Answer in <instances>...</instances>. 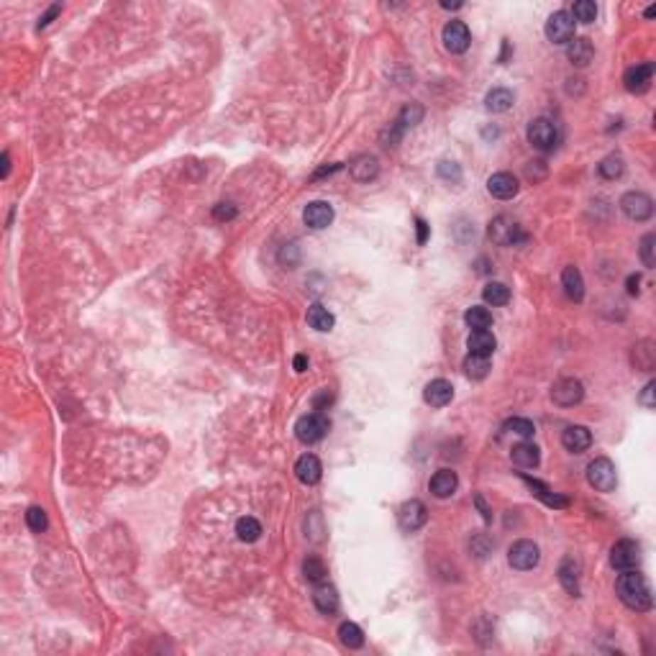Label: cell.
<instances>
[{
    "instance_id": "cell-14",
    "label": "cell",
    "mask_w": 656,
    "mask_h": 656,
    "mask_svg": "<svg viewBox=\"0 0 656 656\" xmlns=\"http://www.w3.org/2000/svg\"><path fill=\"white\" fill-rule=\"evenodd\" d=\"M487 190H490L492 197H498V200H510V197L518 195L520 185L510 172H495V175L487 180Z\"/></svg>"
},
{
    "instance_id": "cell-47",
    "label": "cell",
    "mask_w": 656,
    "mask_h": 656,
    "mask_svg": "<svg viewBox=\"0 0 656 656\" xmlns=\"http://www.w3.org/2000/svg\"><path fill=\"white\" fill-rule=\"evenodd\" d=\"M415 229H418V244L423 246L428 241V224L423 218H415Z\"/></svg>"
},
{
    "instance_id": "cell-5",
    "label": "cell",
    "mask_w": 656,
    "mask_h": 656,
    "mask_svg": "<svg viewBox=\"0 0 656 656\" xmlns=\"http://www.w3.org/2000/svg\"><path fill=\"white\" fill-rule=\"evenodd\" d=\"M508 562H510L513 569L528 572L533 567H538V562H541V549L533 541H528V538H520V541H515L508 549Z\"/></svg>"
},
{
    "instance_id": "cell-18",
    "label": "cell",
    "mask_w": 656,
    "mask_h": 656,
    "mask_svg": "<svg viewBox=\"0 0 656 656\" xmlns=\"http://www.w3.org/2000/svg\"><path fill=\"white\" fill-rule=\"evenodd\" d=\"M457 487H459V477H457V472H452V469H439V472L431 477V482H428V490L433 492V498H439V500L452 498L454 492H457Z\"/></svg>"
},
{
    "instance_id": "cell-35",
    "label": "cell",
    "mask_w": 656,
    "mask_h": 656,
    "mask_svg": "<svg viewBox=\"0 0 656 656\" xmlns=\"http://www.w3.org/2000/svg\"><path fill=\"white\" fill-rule=\"evenodd\" d=\"M633 364L643 372L654 369V341H641L633 346Z\"/></svg>"
},
{
    "instance_id": "cell-1",
    "label": "cell",
    "mask_w": 656,
    "mask_h": 656,
    "mask_svg": "<svg viewBox=\"0 0 656 656\" xmlns=\"http://www.w3.org/2000/svg\"><path fill=\"white\" fill-rule=\"evenodd\" d=\"M616 592H618V597H621V603H623L625 608H630V611L646 613L654 608V597H651L649 582H646V577L638 574L636 569L623 572V574L616 579Z\"/></svg>"
},
{
    "instance_id": "cell-17",
    "label": "cell",
    "mask_w": 656,
    "mask_h": 656,
    "mask_svg": "<svg viewBox=\"0 0 656 656\" xmlns=\"http://www.w3.org/2000/svg\"><path fill=\"white\" fill-rule=\"evenodd\" d=\"M651 77H654V65H651V62H643V65L630 67L628 72L623 75L625 90L628 92H646L651 85Z\"/></svg>"
},
{
    "instance_id": "cell-12",
    "label": "cell",
    "mask_w": 656,
    "mask_h": 656,
    "mask_svg": "<svg viewBox=\"0 0 656 656\" xmlns=\"http://www.w3.org/2000/svg\"><path fill=\"white\" fill-rule=\"evenodd\" d=\"M469 44H472V33H469L466 23H461V21H449L447 26H444V46H447V52L464 54L466 49H469Z\"/></svg>"
},
{
    "instance_id": "cell-25",
    "label": "cell",
    "mask_w": 656,
    "mask_h": 656,
    "mask_svg": "<svg viewBox=\"0 0 656 656\" xmlns=\"http://www.w3.org/2000/svg\"><path fill=\"white\" fill-rule=\"evenodd\" d=\"M466 346H469V354L492 356V351L498 346V339L492 336V331H472L469 339H466Z\"/></svg>"
},
{
    "instance_id": "cell-52",
    "label": "cell",
    "mask_w": 656,
    "mask_h": 656,
    "mask_svg": "<svg viewBox=\"0 0 656 656\" xmlns=\"http://www.w3.org/2000/svg\"><path fill=\"white\" fill-rule=\"evenodd\" d=\"M11 175V154L8 151H3V180Z\"/></svg>"
},
{
    "instance_id": "cell-16",
    "label": "cell",
    "mask_w": 656,
    "mask_h": 656,
    "mask_svg": "<svg viewBox=\"0 0 656 656\" xmlns=\"http://www.w3.org/2000/svg\"><path fill=\"white\" fill-rule=\"evenodd\" d=\"M295 477L300 479L302 485H318L323 477V464L315 454H302L300 459L295 461Z\"/></svg>"
},
{
    "instance_id": "cell-41",
    "label": "cell",
    "mask_w": 656,
    "mask_h": 656,
    "mask_svg": "<svg viewBox=\"0 0 656 656\" xmlns=\"http://www.w3.org/2000/svg\"><path fill=\"white\" fill-rule=\"evenodd\" d=\"M505 431L518 433V436H523V439H533L536 426H533L528 418H510V420H505Z\"/></svg>"
},
{
    "instance_id": "cell-15",
    "label": "cell",
    "mask_w": 656,
    "mask_h": 656,
    "mask_svg": "<svg viewBox=\"0 0 656 656\" xmlns=\"http://www.w3.org/2000/svg\"><path fill=\"white\" fill-rule=\"evenodd\" d=\"M562 447L572 454H582L592 447V433L587 426H567L562 433Z\"/></svg>"
},
{
    "instance_id": "cell-51",
    "label": "cell",
    "mask_w": 656,
    "mask_h": 656,
    "mask_svg": "<svg viewBox=\"0 0 656 656\" xmlns=\"http://www.w3.org/2000/svg\"><path fill=\"white\" fill-rule=\"evenodd\" d=\"M638 285H641V277L630 275L628 277V293H630V295H638Z\"/></svg>"
},
{
    "instance_id": "cell-10",
    "label": "cell",
    "mask_w": 656,
    "mask_h": 656,
    "mask_svg": "<svg viewBox=\"0 0 656 656\" xmlns=\"http://www.w3.org/2000/svg\"><path fill=\"white\" fill-rule=\"evenodd\" d=\"M426 520H428V510L420 500H408L398 510V523H400V528L405 533H413L418 528H423Z\"/></svg>"
},
{
    "instance_id": "cell-34",
    "label": "cell",
    "mask_w": 656,
    "mask_h": 656,
    "mask_svg": "<svg viewBox=\"0 0 656 656\" xmlns=\"http://www.w3.org/2000/svg\"><path fill=\"white\" fill-rule=\"evenodd\" d=\"M339 641L346 646V649H361L364 646V633L356 623L346 621V623L339 625Z\"/></svg>"
},
{
    "instance_id": "cell-22",
    "label": "cell",
    "mask_w": 656,
    "mask_h": 656,
    "mask_svg": "<svg viewBox=\"0 0 656 656\" xmlns=\"http://www.w3.org/2000/svg\"><path fill=\"white\" fill-rule=\"evenodd\" d=\"M567 57L574 67H587L595 57V46L590 39H582V36H574L567 46Z\"/></svg>"
},
{
    "instance_id": "cell-20",
    "label": "cell",
    "mask_w": 656,
    "mask_h": 656,
    "mask_svg": "<svg viewBox=\"0 0 656 656\" xmlns=\"http://www.w3.org/2000/svg\"><path fill=\"white\" fill-rule=\"evenodd\" d=\"M349 172H351V177H354L356 182H369V180H374L380 175V162H377V157H372V154H359L356 159H351Z\"/></svg>"
},
{
    "instance_id": "cell-44",
    "label": "cell",
    "mask_w": 656,
    "mask_h": 656,
    "mask_svg": "<svg viewBox=\"0 0 656 656\" xmlns=\"http://www.w3.org/2000/svg\"><path fill=\"white\" fill-rule=\"evenodd\" d=\"M213 216H216V221H231V218H236V205L218 203L216 208H213Z\"/></svg>"
},
{
    "instance_id": "cell-3",
    "label": "cell",
    "mask_w": 656,
    "mask_h": 656,
    "mask_svg": "<svg viewBox=\"0 0 656 656\" xmlns=\"http://www.w3.org/2000/svg\"><path fill=\"white\" fill-rule=\"evenodd\" d=\"M525 136H528V144L536 146L538 151H552L559 144V129L552 119H533L525 129Z\"/></svg>"
},
{
    "instance_id": "cell-7",
    "label": "cell",
    "mask_w": 656,
    "mask_h": 656,
    "mask_svg": "<svg viewBox=\"0 0 656 656\" xmlns=\"http://www.w3.org/2000/svg\"><path fill=\"white\" fill-rule=\"evenodd\" d=\"M611 564L618 572H630L641 564V546L630 538H621L611 549Z\"/></svg>"
},
{
    "instance_id": "cell-19",
    "label": "cell",
    "mask_w": 656,
    "mask_h": 656,
    "mask_svg": "<svg viewBox=\"0 0 656 656\" xmlns=\"http://www.w3.org/2000/svg\"><path fill=\"white\" fill-rule=\"evenodd\" d=\"M423 400L428 403L431 408H444V405H449V403L454 400V388H452V382H447V380H431L426 385V390H423Z\"/></svg>"
},
{
    "instance_id": "cell-26",
    "label": "cell",
    "mask_w": 656,
    "mask_h": 656,
    "mask_svg": "<svg viewBox=\"0 0 656 656\" xmlns=\"http://www.w3.org/2000/svg\"><path fill=\"white\" fill-rule=\"evenodd\" d=\"M523 482L533 490V495H536L541 503H546L549 508H567L569 505V500L562 498V495H557V492H552L549 487L544 485V482H538V479L528 477V474H523Z\"/></svg>"
},
{
    "instance_id": "cell-49",
    "label": "cell",
    "mask_w": 656,
    "mask_h": 656,
    "mask_svg": "<svg viewBox=\"0 0 656 656\" xmlns=\"http://www.w3.org/2000/svg\"><path fill=\"white\" fill-rule=\"evenodd\" d=\"M341 170V164H331V167H323V170H318L313 175L315 180H321V177H326V175H334V172H339Z\"/></svg>"
},
{
    "instance_id": "cell-29",
    "label": "cell",
    "mask_w": 656,
    "mask_h": 656,
    "mask_svg": "<svg viewBox=\"0 0 656 656\" xmlns=\"http://www.w3.org/2000/svg\"><path fill=\"white\" fill-rule=\"evenodd\" d=\"M308 323H310V328H315V331L326 334V331H331V328H334L336 318H334V313H331V310L323 308L321 302H313V305L308 308Z\"/></svg>"
},
{
    "instance_id": "cell-33",
    "label": "cell",
    "mask_w": 656,
    "mask_h": 656,
    "mask_svg": "<svg viewBox=\"0 0 656 656\" xmlns=\"http://www.w3.org/2000/svg\"><path fill=\"white\" fill-rule=\"evenodd\" d=\"M490 356H477V354H469L464 359V374L469 377V380H485L487 374H490Z\"/></svg>"
},
{
    "instance_id": "cell-42",
    "label": "cell",
    "mask_w": 656,
    "mask_h": 656,
    "mask_svg": "<svg viewBox=\"0 0 656 656\" xmlns=\"http://www.w3.org/2000/svg\"><path fill=\"white\" fill-rule=\"evenodd\" d=\"M654 244H656V236H654V234H646V236L641 239V249H638V251H641L643 267H649V269L656 264V254H654L656 246H654Z\"/></svg>"
},
{
    "instance_id": "cell-9",
    "label": "cell",
    "mask_w": 656,
    "mask_h": 656,
    "mask_svg": "<svg viewBox=\"0 0 656 656\" xmlns=\"http://www.w3.org/2000/svg\"><path fill=\"white\" fill-rule=\"evenodd\" d=\"M621 210H623L625 218H630V221H649L651 213H654V200H651L646 192L630 190L621 197Z\"/></svg>"
},
{
    "instance_id": "cell-36",
    "label": "cell",
    "mask_w": 656,
    "mask_h": 656,
    "mask_svg": "<svg viewBox=\"0 0 656 656\" xmlns=\"http://www.w3.org/2000/svg\"><path fill=\"white\" fill-rule=\"evenodd\" d=\"M597 172H600V175H603L605 180H618V177H623V172H625L623 157H618V154H611V157H605L603 162H600V167H597Z\"/></svg>"
},
{
    "instance_id": "cell-38",
    "label": "cell",
    "mask_w": 656,
    "mask_h": 656,
    "mask_svg": "<svg viewBox=\"0 0 656 656\" xmlns=\"http://www.w3.org/2000/svg\"><path fill=\"white\" fill-rule=\"evenodd\" d=\"M569 16L574 18V23H577V21L579 23H592V21L597 18V6L592 0H577Z\"/></svg>"
},
{
    "instance_id": "cell-31",
    "label": "cell",
    "mask_w": 656,
    "mask_h": 656,
    "mask_svg": "<svg viewBox=\"0 0 656 656\" xmlns=\"http://www.w3.org/2000/svg\"><path fill=\"white\" fill-rule=\"evenodd\" d=\"M464 321L472 331H487L492 326V313L482 305H472L464 310Z\"/></svg>"
},
{
    "instance_id": "cell-24",
    "label": "cell",
    "mask_w": 656,
    "mask_h": 656,
    "mask_svg": "<svg viewBox=\"0 0 656 656\" xmlns=\"http://www.w3.org/2000/svg\"><path fill=\"white\" fill-rule=\"evenodd\" d=\"M510 459L518 466H523V469H533V466H538V461H541V452H538V447L531 444V441H520V444L513 447Z\"/></svg>"
},
{
    "instance_id": "cell-13",
    "label": "cell",
    "mask_w": 656,
    "mask_h": 656,
    "mask_svg": "<svg viewBox=\"0 0 656 656\" xmlns=\"http://www.w3.org/2000/svg\"><path fill=\"white\" fill-rule=\"evenodd\" d=\"M302 221H305V226H310V229H315V231L328 229L331 221H334V208H331L326 200H313V203H308L305 210H302Z\"/></svg>"
},
{
    "instance_id": "cell-39",
    "label": "cell",
    "mask_w": 656,
    "mask_h": 656,
    "mask_svg": "<svg viewBox=\"0 0 656 656\" xmlns=\"http://www.w3.org/2000/svg\"><path fill=\"white\" fill-rule=\"evenodd\" d=\"M420 119H423V108H420V105H415V103H410V105H405V108H403L395 124H398L403 131H405V129H413V126H418Z\"/></svg>"
},
{
    "instance_id": "cell-53",
    "label": "cell",
    "mask_w": 656,
    "mask_h": 656,
    "mask_svg": "<svg viewBox=\"0 0 656 656\" xmlns=\"http://www.w3.org/2000/svg\"><path fill=\"white\" fill-rule=\"evenodd\" d=\"M654 16H656V6L646 8V18H654Z\"/></svg>"
},
{
    "instance_id": "cell-23",
    "label": "cell",
    "mask_w": 656,
    "mask_h": 656,
    "mask_svg": "<svg viewBox=\"0 0 656 656\" xmlns=\"http://www.w3.org/2000/svg\"><path fill=\"white\" fill-rule=\"evenodd\" d=\"M313 603L323 616H334V613L339 611L341 600H339L336 587H331V584H318V587L313 590Z\"/></svg>"
},
{
    "instance_id": "cell-30",
    "label": "cell",
    "mask_w": 656,
    "mask_h": 656,
    "mask_svg": "<svg viewBox=\"0 0 656 656\" xmlns=\"http://www.w3.org/2000/svg\"><path fill=\"white\" fill-rule=\"evenodd\" d=\"M236 536L241 538L244 544H254L262 538V523L251 515H244V518L236 520Z\"/></svg>"
},
{
    "instance_id": "cell-37",
    "label": "cell",
    "mask_w": 656,
    "mask_h": 656,
    "mask_svg": "<svg viewBox=\"0 0 656 656\" xmlns=\"http://www.w3.org/2000/svg\"><path fill=\"white\" fill-rule=\"evenodd\" d=\"M302 574H305V579H308V582L321 584L323 579H326L328 569H326V564H323V559L308 557L305 562H302Z\"/></svg>"
},
{
    "instance_id": "cell-28",
    "label": "cell",
    "mask_w": 656,
    "mask_h": 656,
    "mask_svg": "<svg viewBox=\"0 0 656 656\" xmlns=\"http://www.w3.org/2000/svg\"><path fill=\"white\" fill-rule=\"evenodd\" d=\"M513 103H515V98H513V92L508 90V87H492V90L485 95V108L490 113H505V111H510Z\"/></svg>"
},
{
    "instance_id": "cell-21",
    "label": "cell",
    "mask_w": 656,
    "mask_h": 656,
    "mask_svg": "<svg viewBox=\"0 0 656 656\" xmlns=\"http://www.w3.org/2000/svg\"><path fill=\"white\" fill-rule=\"evenodd\" d=\"M579 572H582V567H579V562L574 557H567L564 562L559 564V582H562V587H564L572 597L579 595Z\"/></svg>"
},
{
    "instance_id": "cell-45",
    "label": "cell",
    "mask_w": 656,
    "mask_h": 656,
    "mask_svg": "<svg viewBox=\"0 0 656 656\" xmlns=\"http://www.w3.org/2000/svg\"><path fill=\"white\" fill-rule=\"evenodd\" d=\"M654 393H656V382L651 380L649 385L643 388L641 398H638V400H641V405H646V408H654Z\"/></svg>"
},
{
    "instance_id": "cell-32",
    "label": "cell",
    "mask_w": 656,
    "mask_h": 656,
    "mask_svg": "<svg viewBox=\"0 0 656 656\" xmlns=\"http://www.w3.org/2000/svg\"><path fill=\"white\" fill-rule=\"evenodd\" d=\"M482 297H485L487 305H508L510 302V288L505 283H487L482 290Z\"/></svg>"
},
{
    "instance_id": "cell-50",
    "label": "cell",
    "mask_w": 656,
    "mask_h": 656,
    "mask_svg": "<svg viewBox=\"0 0 656 656\" xmlns=\"http://www.w3.org/2000/svg\"><path fill=\"white\" fill-rule=\"evenodd\" d=\"M293 367H295V372H305V369H308V356L297 354L295 361H293Z\"/></svg>"
},
{
    "instance_id": "cell-11",
    "label": "cell",
    "mask_w": 656,
    "mask_h": 656,
    "mask_svg": "<svg viewBox=\"0 0 656 656\" xmlns=\"http://www.w3.org/2000/svg\"><path fill=\"white\" fill-rule=\"evenodd\" d=\"M582 398H584L582 382L574 380V377H564V380L554 382V388H552V400L557 403V405L572 408V405H577V403H582Z\"/></svg>"
},
{
    "instance_id": "cell-40",
    "label": "cell",
    "mask_w": 656,
    "mask_h": 656,
    "mask_svg": "<svg viewBox=\"0 0 656 656\" xmlns=\"http://www.w3.org/2000/svg\"><path fill=\"white\" fill-rule=\"evenodd\" d=\"M26 525L33 533H44L49 528V518H46V510L39 505H31L26 510Z\"/></svg>"
},
{
    "instance_id": "cell-54",
    "label": "cell",
    "mask_w": 656,
    "mask_h": 656,
    "mask_svg": "<svg viewBox=\"0 0 656 656\" xmlns=\"http://www.w3.org/2000/svg\"><path fill=\"white\" fill-rule=\"evenodd\" d=\"M441 8H461V3H441Z\"/></svg>"
},
{
    "instance_id": "cell-6",
    "label": "cell",
    "mask_w": 656,
    "mask_h": 656,
    "mask_svg": "<svg viewBox=\"0 0 656 656\" xmlns=\"http://www.w3.org/2000/svg\"><path fill=\"white\" fill-rule=\"evenodd\" d=\"M328 426H331V423H328V418L323 413H308V415H302V418H297L295 436L302 444H318V441L328 433Z\"/></svg>"
},
{
    "instance_id": "cell-2",
    "label": "cell",
    "mask_w": 656,
    "mask_h": 656,
    "mask_svg": "<svg viewBox=\"0 0 656 656\" xmlns=\"http://www.w3.org/2000/svg\"><path fill=\"white\" fill-rule=\"evenodd\" d=\"M487 236L498 246H518L525 241L523 229L518 226V221H513L510 216H498L490 221V229H487Z\"/></svg>"
},
{
    "instance_id": "cell-43",
    "label": "cell",
    "mask_w": 656,
    "mask_h": 656,
    "mask_svg": "<svg viewBox=\"0 0 656 656\" xmlns=\"http://www.w3.org/2000/svg\"><path fill=\"white\" fill-rule=\"evenodd\" d=\"M439 175L449 182H459L461 180V167L457 162H441L439 164Z\"/></svg>"
},
{
    "instance_id": "cell-48",
    "label": "cell",
    "mask_w": 656,
    "mask_h": 656,
    "mask_svg": "<svg viewBox=\"0 0 656 656\" xmlns=\"http://www.w3.org/2000/svg\"><path fill=\"white\" fill-rule=\"evenodd\" d=\"M474 503H477V508H479V513H482V518L490 523L492 520V513H490V508L485 505V500H482V495H474Z\"/></svg>"
},
{
    "instance_id": "cell-46",
    "label": "cell",
    "mask_w": 656,
    "mask_h": 656,
    "mask_svg": "<svg viewBox=\"0 0 656 656\" xmlns=\"http://www.w3.org/2000/svg\"><path fill=\"white\" fill-rule=\"evenodd\" d=\"M60 11H62V6H60V3H54V6L49 8V11H46V13L39 18V26H36V28H39V31H41V28H46V26H49V23H52V18H54V16H57V13H60Z\"/></svg>"
},
{
    "instance_id": "cell-27",
    "label": "cell",
    "mask_w": 656,
    "mask_h": 656,
    "mask_svg": "<svg viewBox=\"0 0 656 656\" xmlns=\"http://www.w3.org/2000/svg\"><path fill=\"white\" fill-rule=\"evenodd\" d=\"M562 285H564V293L569 300L579 302L584 297V280H582V272H579L577 267H567L564 272H562Z\"/></svg>"
},
{
    "instance_id": "cell-4",
    "label": "cell",
    "mask_w": 656,
    "mask_h": 656,
    "mask_svg": "<svg viewBox=\"0 0 656 656\" xmlns=\"http://www.w3.org/2000/svg\"><path fill=\"white\" fill-rule=\"evenodd\" d=\"M587 482L595 487L597 492H613L618 485V472L608 457H597L587 464Z\"/></svg>"
},
{
    "instance_id": "cell-8",
    "label": "cell",
    "mask_w": 656,
    "mask_h": 656,
    "mask_svg": "<svg viewBox=\"0 0 656 656\" xmlns=\"http://www.w3.org/2000/svg\"><path fill=\"white\" fill-rule=\"evenodd\" d=\"M546 39L552 44H569L574 39V18L567 11H557L546 21Z\"/></svg>"
}]
</instances>
